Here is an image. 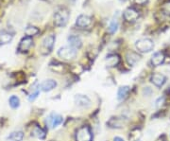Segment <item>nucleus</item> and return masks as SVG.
I'll use <instances>...</instances> for the list:
<instances>
[{
	"instance_id": "8",
	"label": "nucleus",
	"mask_w": 170,
	"mask_h": 141,
	"mask_svg": "<svg viewBox=\"0 0 170 141\" xmlns=\"http://www.w3.org/2000/svg\"><path fill=\"white\" fill-rule=\"evenodd\" d=\"M123 16H124V19L126 21H128V22H133V21H135L138 18L139 12L134 8H128L124 11V13H123Z\"/></svg>"
},
{
	"instance_id": "10",
	"label": "nucleus",
	"mask_w": 170,
	"mask_h": 141,
	"mask_svg": "<svg viewBox=\"0 0 170 141\" xmlns=\"http://www.w3.org/2000/svg\"><path fill=\"white\" fill-rule=\"evenodd\" d=\"M75 103L80 107H89L91 105L90 99L85 95H76L75 96Z\"/></svg>"
},
{
	"instance_id": "9",
	"label": "nucleus",
	"mask_w": 170,
	"mask_h": 141,
	"mask_svg": "<svg viewBox=\"0 0 170 141\" xmlns=\"http://www.w3.org/2000/svg\"><path fill=\"white\" fill-rule=\"evenodd\" d=\"M32 44H33L32 38L31 37H28V36H26V37H24L20 41L19 45H18V50L21 51V52L27 51L30 49V46L32 45Z\"/></svg>"
},
{
	"instance_id": "22",
	"label": "nucleus",
	"mask_w": 170,
	"mask_h": 141,
	"mask_svg": "<svg viewBox=\"0 0 170 141\" xmlns=\"http://www.w3.org/2000/svg\"><path fill=\"white\" fill-rule=\"evenodd\" d=\"M9 104L12 109H16L20 106V100L17 96H11L9 99Z\"/></svg>"
},
{
	"instance_id": "4",
	"label": "nucleus",
	"mask_w": 170,
	"mask_h": 141,
	"mask_svg": "<svg viewBox=\"0 0 170 141\" xmlns=\"http://www.w3.org/2000/svg\"><path fill=\"white\" fill-rule=\"evenodd\" d=\"M77 55V49L69 46H63L58 50V56L64 60H72Z\"/></svg>"
},
{
	"instance_id": "13",
	"label": "nucleus",
	"mask_w": 170,
	"mask_h": 141,
	"mask_svg": "<svg viewBox=\"0 0 170 141\" xmlns=\"http://www.w3.org/2000/svg\"><path fill=\"white\" fill-rule=\"evenodd\" d=\"M164 61V55L163 52L159 51V52H156V53L153 54L150 62H151V65L153 66H159L163 64Z\"/></svg>"
},
{
	"instance_id": "24",
	"label": "nucleus",
	"mask_w": 170,
	"mask_h": 141,
	"mask_svg": "<svg viewBox=\"0 0 170 141\" xmlns=\"http://www.w3.org/2000/svg\"><path fill=\"white\" fill-rule=\"evenodd\" d=\"M108 124L110 125V127H113V128H121V127H123V122L119 118H112Z\"/></svg>"
},
{
	"instance_id": "17",
	"label": "nucleus",
	"mask_w": 170,
	"mask_h": 141,
	"mask_svg": "<svg viewBox=\"0 0 170 141\" xmlns=\"http://www.w3.org/2000/svg\"><path fill=\"white\" fill-rule=\"evenodd\" d=\"M13 38V35L10 32H7V31H2L0 32V45H6L9 44L10 42H11Z\"/></svg>"
},
{
	"instance_id": "21",
	"label": "nucleus",
	"mask_w": 170,
	"mask_h": 141,
	"mask_svg": "<svg viewBox=\"0 0 170 141\" xmlns=\"http://www.w3.org/2000/svg\"><path fill=\"white\" fill-rule=\"evenodd\" d=\"M40 32V30L38 28L36 27H33V26H28L26 29H25V33L27 36L28 37H31V36H34L36 34H38Z\"/></svg>"
},
{
	"instance_id": "29",
	"label": "nucleus",
	"mask_w": 170,
	"mask_h": 141,
	"mask_svg": "<svg viewBox=\"0 0 170 141\" xmlns=\"http://www.w3.org/2000/svg\"><path fill=\"white\" fill-rule=\"evenodd\" d=\"M148 0H134V2L138 5H145Z\"/></svg>"
},
{
	"instance_id": "6",
	"label": "nucleus",
	"mask_w": 170,
	"mask_h": 141,
	"mask_svg": "<svg viewBox=\"0 0 170 141\" xmlns=\"http://www.w3.org/2000/svg\"><path fill=\"white\" fill-rule=\"evenodd\" d=\"M64 121V118L61 117L60 115L55 114V113H51L48 118H46V124L48 126H51L52 128H56L58 127L59 125H60Z\"/></svg>"
},
{
	"instance_id": "2",
	"label": "nucleus",
	"mask_w": 170,
	"mask_h": 141,
	"mask_svg": "<svg viewBox=\"0 0 170 141\" xmlns=\"http://www.w3.org/2000/svg\"><path fill=\"white\" fill-rule=\"evenodd\" d=\"M55 40L56 38H55V35L53 34L46 36L43 40L41 48H40V51L43 55H48L52 51L54 44H55Z\"/></svg>"
},
{
	"instance_id": "30",
	"label": "nucleus",
	"mask_w": 170,
	"mask_h": 141,
	"mask_svg": "<svg viewBox=\"0 0 170 141\" xmlns=\"http://www.w3.org/2000/svg\"><path fill=\"white\" fill-rule=\"evenodd\" d=\"M114 141H124V139L121 138V137H119V136H115V137L114 138Z\"/></svg>"
},
{
	"instance_id": "11",
	"label": "nucleus",
	"mask_w": 170,
	"mask_h": 141,
	"mask_svg": "<svg viewBox=\"0 0 170 141\" xmlns=\"http://www.w3.org/2000/svg\"><path fill=\"white\" fill-rule=\"evenodd\" d=\"M56 86H57V82L53 79L45 80L39 85L41 90L44 92H49V91L53 90L54 88H56Z\"/></svg>"
},
{
	"instance_id": "3",
	"label": "nucleus",
	"mask_w": 170,
	"mask_h": 141,
	"mask_svg": "<svg viewBox=\"0 0 170 141\" xmlns=\"http://www.w3.org/2000/svg\"><path fill=\"white\" fill-rule=\"evenodd\" d=\"M135 48L140 52H149L154 48V43L149 38H143L135 43Z\"/></svg>"
},
{
	"instance_id": "12",
	"label": "nucleus",
	"mask_w": 170,
	"mask_h": 141,
	"mask_svg": "<svg viewBox=\"0 0 170 141\" xmlns=\"http://www.w3.org/2000/svg\"><path fill=\"white\" fill-rule=\"evenodd\" d=\"M91 23H92L91 17H89L88 15H84V14L80 15L76 20V25L80 28H87L88 26L91 25Z\"/></svg>"
},
{
	"instance_id": "26",
	"label": "nucleus",
	"mask_w": 170,
	"mask_h": 141,
	"mask_svg": "<svg viewBox=\"0 0 170 141\" xmlns=\"http://www.w3.org/2000/svg\"><path fill=\"white\" fill-rule=\"evenodd\" d=\"M164 103V97H160L156 100L155 101V107L156 108H161V106Z\"/></svg>"
},
{
	"instance_id": "27",
	"label": "nucleus",
	"mask_w": 170,
	"mask_h": 141,
	"mask_svg": "<svg viewBox=\"0 0 170 141\" xmlns=\"http://www.w3.org/2000/svg\"><path fill=\"white\" fill-rule=\"evenodd\" d=\"M163 10L165 13H169L170 14V2H167L164 5Z\"/></svg>"
},
{
	"instance_id": "18",
	"label": "nucleus",
	"mask_w": 170,
	"mask_h": 141,
	"mask_svg": "<svg viewBox=\"0 0 170 141\" xmlns=\"http://www.w3.org/2000/svg\"><path fill=\"white\" fill-rule=\"evenodd\" d=\"M130 92V87L129 86H121L119 87L118 91H117V100H123L127 96Z\"/></svg>"
},
{
	"instance_id": "14",
	"label": "nucleus",
	"mask_w": 170,
	"mask_h": 141,
	"mask_svg": "<svg viewBox=\"0 0 170 141\" xmlns=\"http://www.w3.org/2000/svg\"><path fill=\"white\" fill-rule=\"evenodd\" d=\"M68 43L72 48H74L76 49L81 48V45H82L81 39L79 36H76V35H70L68 37Z\"/></svg>"
},
{
	"instance_id": "31",
	"label": "nucleus",
	"mask_w": 170,
	"mask_h": 141,
	"mask_svg": "<svg viewBox=\"0 0 170 141\" xmlns=\"http://www.w3.org/2000/svg\"><path fill=\"white\" fill-rule=\"evenodd\" d=\"M136 141H140V140H136Z\"/></svg>"
},
{
	"instance_id": "5",
	"label": "nucleus",
	"mask_w": 170,
	"mask_h": 141,
	"mask_svg": "<svg viewBox=\"0 0 170 141\" xmlns=\"http://www.w3.org/2000/svg\"><path fill=\"white\" fill-rule=\"evenodd\" d=\"M92 139H93V135L88 126H83L80 128L78 132H77V135H76L77 141H92Z\"/></svg>"
},
{
	"instance_id": "15",
	"label": "nucleus",
	"mask_w": 170,
	"mask_h": 141,
	"mask_svg": "<svg viewBox=\"0 0 170 141\" xmlns=\"http://www.w3.org/2000/svg\"><path fill=\"white\" fill-rule=\"evenodd\" d=\"M140 59H141L140 55H139L138 53H136V52L130 51L127 54V62H128V64L130 66H134L137 62L140 61Z\"/></svg>"
},
{
	"instance_id": "28",
	"label": "nucleus",
	"mask_w": 170,
	"mask_h": 141,
	"mask_svg": "<svg viewBox=\"0 0 170 141\" xmlns=\"http://www.w3.org/2000/svg\"><path fill=\"white\" fill-rule=\"evenodd\" d=\"M143 93H144V95H146V96H149V95H151V93H152V90L149 88V87H145L144 88V90H143Z\"/></svg>"
},
{
	"instance_id": "1",
	"label": "nucleus",
	"mask_w": 170,
	"mask_h": 141,
	"mask_svg": "<svg viewBox=\"0 0 170 141\" xmlns=\"http://www.w3.org/2000/svg\"><path fill=\"white\" fill-rule=\"evenodd\" d=\"M69 19V12L66 9H60L54 14V25L56 27H64Z\"/></svg>"
},
{
	"instance_id": "7",
	"label": "nucleus",
	"mask_w": 170,
	"mask_h": 141,
	"mask_svg": "<svg viewBox=\"0 0 170 141\" xmlns=\"http://www.w3.org/2000/svg\"><path fill=\"white\" fill-rule=\"evenodd\" d=\"M150 81L155 86L162 87L164 84V83L166 82V78L164 75H163L161 73H154L150 77Z\"/></svg>"
},
{
	"instance_id": "23",
	"label": "nucleus",
	"mask_w": 170,
	"mask_h": 141,
	"mask_svg": "<svg viewBox=\"0 0 170 141\" xmlns=\"http://www.w3.org/2000/svg\"><path fill=\"white\" fill-rule=\"evenodd\" d=\"M31 88H32V92L30 93L29 96H28V100L29 101H33L39 96V94H40V87L39 86L34 85Z\"/></svg>"
},
{
	"instance_id": "20",
	"label": "nucleus",
	"mask_w": 170,
	"mask_h": 141,
	"mask_svg": "<svg viewBox=\"0 0 170 141\" xmlns=\"http://www.w3.org/2000/svg\"><path fill=\"white\" fill-rule=\"evenodd\" d=\"M31 135L39 139H44L45 137V132L42 128H40L39 126H34V128L31 132Z\"/></svg>"
},
{
	"instance_id": "25",
	"label": "nucleus",
	"mask_w": 170,
	"mask_h": 141,
	"mask_svg": "<svg viewBox=\"0 0 170 141\" xmlns=\"http://www.w3.org/2000/svg\"><path fill=\"white\" fill-rule=\"evenodd\" d=\"M117 28H118V22L117 20H113L109 26V31H110V33H114L115 31L117 30Z\"/></svg>"
},
{
	"instance_id": "16",
	"label": "nucleus",
	"mask_w": 170,
	"mask_h": 141,
	"mask_svg": "<svg viewBox=\"0 0 170 141\" xmlns=\"http://www.w3.org/2000/svg\"><path fill=\"white\" fill-rule=\"evenodd\" d=\"M119 62H120L119 56L116 55V54H113V55H110V56L107 57L106 65H107V66H109V67H114V66H115L119 64Z\"/></svg>"
},
{
	"instance_id": "19",
	"label": "nucleus",
	"mask_w": 170,
	"mask_h": 141,
	"mask_svg": "<svg viewBox=\"0 0 170 141\" xmlns=\"http://www.w3.org/2000/svg\"><path fill=\"white\" fill-rule=\"evenodd\" d=\"M8 139L11 140V141H23V139H24V133L22 131L13 132V133H11L8 136Z\"/></svg>"
}]
</instances>
